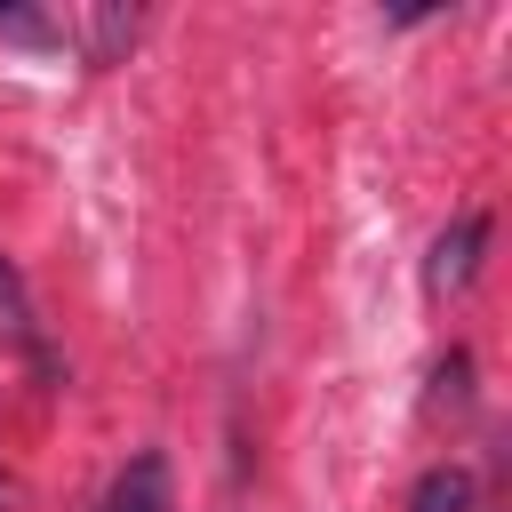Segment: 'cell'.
I'll use <instances>...</instances> for the list:
<instances>
[{
    "label": "cell",
    "mask_w": 512,
    "mask_h": 512,
    "mask_svg": "<svg viewBox=\"0 0 512 512\" xmlns=\"http://www.w3.org/2000/svg\"><path fill=\"white\" fill-rule=\"evenodd\" d=\"M408 512H472V472L464 464H432L408 496Z\"/></svg>",
    "instance_id": "3957f363"
},
{
    "label": "cell",
    "mask_w": 512,
    "mask_h": 512,
    "mask_svg": "<svg viewBox=\"0 0 512 512\" xmlns=\"http://www.w3.org/2000/svg\"><path fill=\"white\" fill-rule=\"evenodd\" d=\"M472 400V352H448L432 368V408H464Z\"/></svg>",
    "instance_id": "8992f818"
},
{
    "label": "cell",
    "mask_w": 512,
    "mask_h": 512,
    "mask_svg": "<svg viewBox=\"0 0 512 512\" xmlns=\"http://www.w3.org/2000/svg\"><path fill=\"white\" fill-rule=\"evenodd\" d=\"M136 24H144L136 8H88V16H80V32H88V64H112V56L136 40Z\"/></svg>",
    "instance_id": "277c9868"
},
{
    "label": "cell",
    "mask_w": 512,
    "mask_h": 512,
    "mask_svg": "<svg viewBox=\"0 0 512 512\" xmlns=\"http://www.w3.org/2000/svg\"><path fill=\"white\" fill-rule=\"evenodd\" d=\"M480 248H488V216L480 208H464L440 240H432V264H424V288L432 296H456V288H472V272H480Z\"/></svg>",
    "instance_id": "6da1fadb"
},
{
    "label": "cell",
    "mask_w": 512,
    "mask_h": 512,
    "mask_svg": "<svg viewBox=\"0 0 512 512\" xmlns=\"http://www.w3.org/2000/svg\"><path fill=\"white\" fill-rule=\"evenodd\" d=\"M0 336H16V344H32V352H40V328H32V288H24L16 256H0Z\"/></svg>",
    "instance_id": "5b68a950"
},
{
    "label": "cell",
    "mask_w": 512,
    "mask_h": 512,
    "mask_svg": "<svg viewBox=\"0 0 512 512\" xmlns=\"http://www.w3.org/2000/svg\"><path fill=\"white\" fill-rule=\"evenodd\" d=\"M96 512H168V464H160V456H136V464L104 488Z\"/></svg>",
    "instance_id": "7a4b0ae2"
}]
</instances>
